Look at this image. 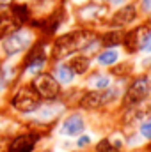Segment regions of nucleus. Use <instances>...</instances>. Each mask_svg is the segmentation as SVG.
Masks as SVG:
<instances>
[{"label":"nucleus","mask_w":151,"mask_h":152,"mask_svg":"<svg viewBox=\"0 0 151 152\" xmlns=\"http://www.w3.org/2000/svg\"><path fill=\"white\" fill-rule=\"evenodd\" d=\"M139 136L146 142H151V118H146L139 124Z\"/></svg>","instance_id":"nucleus-16"},{"label":"nucleus","mask_w":151,"mask_h":152,"mask_svg":"<svg viewBox=\"0 0 151 152\" xmlns=\"http://www.w3.org/2000/svg\"><path fill=\"white\" fill-rule=\"evenodd\" d=\"M110 76L107 75H94L91 80H89V87L93 88V90H105V88H109L110 87Z\"/></svg>","instance_id":"nucleus-15"},{"label":"nucleus","mask_w":151,"mask_h":152,"mask_svg":"<svg viewBox=\"0 0 151 152\" xmlns=\"http://www.w3.org/2000/svg\"><path fill=\"white\" fill-rule=\"evenodd\" d=\"M34 143H36V138L32 134H21L11 142L5 152H32Z\"/></svg>","instance_id":"nucleus-8"},{"label":"nucleus","mask_w":151,"mask_h":152,"mask_svg":"<svg viewBox=\"0 0 151 152\" xmlns=\"http://www.w3.org/2000/svg\"><path fill=\"white\" fill-rule=\"evenodd\" d=\"M119 60V51L115 48H109L98 55V64L100 66H115Z\"/></svg>","instance_id":"nucleus-13"},{"label":"nucleus","mask_w":151,"mask_h":152,"mask_svg":"<svg viewBox=\"0 0 151 152\" xmlns=\"http://www.w3.org/2000/svg\"><path fill=\"white\" fill-rule=\"evenodd\" d=\"M119 97V88L117 87H109L105 90H91L82 97V106L84 108H101L110 104L112 101H115Z\"/></svg>","instance_id":"nucleus-2"},{"label":"nucleus","mask_w":151,"mask_h":152,"mask_svg":"<svg viewBox=\"0 0 151 152\" xmlns=\"http://www.w3.org/2000/svg\"><path fill=\"white\" fill-rule=\"evenodd\" d=\"M89 143H91V136H89V134H80V136H76V147H78V149H85Z\"/></svg>","instance_id":"nucleus-19"},{"label":"nucleus","mask_w":151,"mask_h":152,"mask_svg":"<svg viewBox=\"0 0 151 152\" xmlns=\"http://www.w3.org/2000/svg\"><path fill=\"white\" fill-rule=\"evenodd\" d=\"M96 152H117V151H115V147L112 145V142H110L109 138H105V140L98 142V145H96Z\"/></svg>","instance_id":"nucleus-17"},{"label":"nucleus","mask_w":151,"mask_h":152,"mask_svg":"<svg viewBox=\"0 0 151 152\" xmlns=\"http://www.w3.org/2000/svg\"><path fill=\"white\" fill-rule=\"evenodd\" d=\"M38 120L41 122H48V120H52V118H55L57 115L62 112V106L61 104H46V106H39L38 110Z\"/></svg>","instance_id":"nucleus-11"},{"label":"nucleus","mask_w":151,"mask_h":152,"mask_svg":"<svg viewBox=\"0 0 151 152\" xmlns=\"http://www.w3.org/2000/svg\"><path fill=\"white\" fill-rule=\"evenodd\" d=\"M2 90H4V83L0 81V92H2Z\"/></svg>","instance_id":"nucleus-22"},{"label":"nucleus","mask_w":151,"mask_h":152,"mask_svg":"<svg viewBox=\"0 0 151 152\" xmlns=\"http://www.w3.org/2000/svg\"><path fill=\"white\" fill-rule=\"evenodd\" d=\"M7 2H11V0H0V4H7Z\"/></svg>","instance_id":"nucleus-23"},{"label":"nucleus","mask_w":151,"mask_h":152,"mask_svg":"<svg viewBox=\"0 0 151 152\" xmlns=\"http://www.w3.org/2000/svg\"><path fill=\"white\" fill-rule=\"evenodd\" d=\"M32 42V34L27 30H16L13 34H9L4 39V51L7 55H16L20 51H23L29 44Z\"/></svg>","instance_id":"nucleus-4"},{"label":"nucleus","mask_w":151,"mask_h":152,"mask_svg":"<svg viewBox=\"0 0 151 152\" xmlns=\"http://www.w3.org/2000/svg\"><path fill=\"white\" fill-rule=\"evenodd\" d=\"M89 66H91V62H89V58L84 57V55L73 57V58L70 60V64H68V67L73 71V75H84V73L89 69Z\"/></svg>","instance_id":"nucleus-12"},{"label":"nucleus","mask_w":151,"mask_h":152,"mask_svg":"<svg viewBox=\"0 0 151 152\" xmlns=\"http://www.w3.org/2000/svg\"><path fill=\"white\" fill-rule=\"evenodd\" d=\"M11 104L14 106V110L21 112V113H34L41 106L39 104V96L36 94V90L30 88V87H21L13 96Z\"/></svg>","instance_id":"nucleus-1"},{"label":"nucleus","mask_w":151,"mask_h":152,"mask_svg":"<svg viewBox=\"0 0 151 152\" xmlns=\"http://www.w3.org/2000/svg\"><path fill=\"white\" fill-rule=\"evenodd\" d=\"M137 18V11H135V5H124V7H121L115 14H114L112 18V23L114 25H128V23H132L133 20Z\"/></svg>","instance_id":"nucleus-9"},{"label":"nucleus","mask_w":151,"mask_h":152,"mask_svg":"<svg viewBox=\"0 0 151 152\" xmlns=\"http://www.w3.org/2000/svg\"><path fill=\"white\" fill-rule=\"evenodd\" d=\"M112 2H121V0H112Z\"/></svg>","instance_id":"nucleus-24"},{"label":"nucleus","mask_w":151,"mask_h":152,"mask_svg":"<svg viewBox=\"0 0 151 152\" xmlns=\"http://www.w3.org/2000/svg\"><path fill=\"white\" fill-rule=\"evenodd\" d=\"M151 92V81L148 76H141V78H137L130 87H128V90H126V94H124V103L132 108V106H137V104H141V103H144L146 101V97L150 96Z\"/></svg>","instance_id":"nucleus-3"},{"label":"nucleus","mask_w":151,"mask_h":152,"mask_svg":"<svg viewBox=\"0 0 151 152\" xmlns=\"http://www.w3.org/2000/svg\"><path fill=\"white\" fill-rule=\"evenodd\" d=\"M119 39H121V37H119V34H117V32H109V34L103 37V44L112 48V46H115V44H119Z\"/></svg>","instance_id":"nucleus-18"},{"label":"nucleus","mask_w":151,"mask_h":152,"mask_svg":"<svg viewBox=\"0 0 151 152\" xmlns=\"http://www.w3.org/2000/svg\"><path fill=\"white\" fill-rule=\"evenodd\" d=\"M84 131H85V118L80 113L68 115L61 124V134L68 138H76L84 134Z\"/></svg>","instance_id":"nucleus-6"},{"label":"nucleus","mask_w":151,"mask_h":152,"mask_svg":"<svg viewBox=\"0 0 151 152\" xmlns=\"http://www.w3.org/2000/svg\"><path fill=\"white\" fill-rule=\"evenodd\" d=\"M32 88L36 90L39 97H44V99H53L57 94H59V81L53 78L52 75H38L34 80V85Z\"/></svg>","instance_id":"nucleus-5"},{"label":"nucleus","mask_w":151,"mask_h":152,"mask_svg":"<svg viewBox=\"0 0 151 152\" xmlns=\"http://www.w3.org/2000/svg\"><path fill=\"white\" fill-rule=\"evenodd\" d=\"M55 80H57L59 83H62V85H70V83L75 80V75H73V71L68 67V64H62V66H59V67L55 69Z\"/></svg>","instance_id":"nucleus-14"},{"label":"nucleus","mask_w":151,"mask_h":152,"mask_svg":"<svg viewBox=\"0 0 151 152\" xmlns=\"http://www.w3.org/2000/svg\"><path fill=\"white\" fill-rule=\"evenodd\" d=\"M82 44H84V34H80V32L68 34V36H64V37H61L57 41V44H55V53H57L59 57L70 55L71 51L78 50Z\"/></svg>","instance_id":"nucleus-7"},{"label":"nucleus","mask_w":151,"mask_h":152,"mask_svg":"<svg viewBox=\"0 0 151 152\" xmlns=\"http://www.w3.org/2000/svg\"><path fill=\"white\" fill-rule=\"evenodd\" d=\"M18 23H20V20L14 14H4V16H0V36L7 37L9 34L16 32Z\"/></svg>","instance_id":"nucleus-10"},{"label":"nucleus","mask_w":151,"mask_h":152,"mask_svg":"<svg viewBox=\"0 0 151 152\" xmlns=\"http://www.w3.org/2000/svg\"><path fill=\"white\" fill-rule=\"evenodd\" d=\"M141 9L142 12H151V0H141Z\"/></svg>","instance_id":"nucleus-21"},{"label":"nucleus","mask_w":151,"mask_h":152,"mask_svg":"<svg viewBox=\"0 0 151 152\" xmlns=\"http://www.w3.org/2000/svg\"><path fill=\"white\" fill-rule=\"evenodd\" d=\"M141 50L142 51H151V34L144 39V42H141Z\"/></svg>","instance_id":"nucleus-20"}]
</instances>
